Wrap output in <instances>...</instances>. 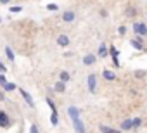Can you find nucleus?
Segmentation results:
<instances>
[{
  "instance_id": "nucleus-28",
  "label": "nucleus",
  "mask_w": 147,
  "mask_h": 133,
  "mask_svg": "<svg viewBox=\"0 0 147 133\" xmlns=\"http://www.w3.org/2000/svg\"><path fill=\"white\" fill-rule=\"evenodd\" d=\"M9 11H11V12H21L23 7H21V5H14V7H9Z\"/></svg>"
},
{
  "instance_id": "nucleus-20",
  "label": "nucleus",
  "mask_w": 147,
  "mask_h": 133,
  "mask_svg": "<svg viewBox=\"0 0 147 133\" xmlns=\"http://www.w3.org/2000/svg\"><path fill=\"white\" fill-rule=\"evenodd\" d=\"M131 121H133V126H131V131H133V130H138V128L142 126V118H131Z\"/></svg>"
},
{
  "instance_id": "nucleus-17",
  "label": "nucleus",
  "mask_w": 147,
  "mask_h": 133,
  "mask_svg": "<svg viewBox=\"0 0 147 133\" xmlns=\"http://www.w3.org/2000/svg\"><path fill=\"white\" fill-rule=\"evenodd\" d=\"M125 16H126V17H135V16H137V9L131 7V5H128V7L125 9Z\"/></svg>"
},
{
  "instance_id": "nucleus-15",
  "label": "nucleus",
  "mask_w": 147,
  "mask_h": 133,
  "mask_svg": "<svg viewBox=\"0 0 147 133\" xmlns=\"http://www.w3.org/2000/svg\"><path fill=\"white\" fill-rule=\"evenodd\" d=\"M100 133H123L121 130H114V128H111V126H106V124H100Z\"/></svg>"
},
{
  "instance_id": "nucleus-26",
  "label": "nucleus",
  "mask_w": 147,
  "mask_h": 133,
  "mask_svg": "<svg viewBox=\"0 0 147 133\" xmlns=\"http://www.w3.org/2000/svg\"><path fill=\"white\" fill-rule=\"evenodd\" d=\"M30 133H40V130H38V124H36V123H31V126H30Z\"/></svg>"
},
{
  "instance_id": "nucleus-27",
  "label": "nucleus",
  "mask_w": 147,
  "mask_h": 133,
  "mask_svg": "<svg viewBox=\"0 0 147 133\" xmlns=\"http://www.w3.org/2000/svg\"><path fill=\"white\" fill-rule=\"evenodd\" d=\"M5 83H7V76L4 73H0V87H4Z\"/></svg>"
},
{
  "instance_id": "nucleus-10",
  "label": "nucleus",
  "mask_w": 147,
  "mask_h": 133,
  "mask_svg": "<svg viewBox=\"0 0 147 133\" xmlns=\"http://www.w3.org/2000/svg\"><path fill=\"white\" fill-rule=\"evenodd\" d=\"M107 55H109V47L106 43H100L99 45V50H97V57L99 59H106Z\"/></svg>"
},
{
  "instance_id": "nucleus-31",
  "label": "nucleus",
  "mask_w": 147,
  "mask_h": 133,
  "mask_svg": "<svg viewBox=\"0 0 147 133\" xmlns=\"http://www.w3.org/2000/svg\"><path fill=\"white\" fill-rule=\"evenodd\" d=\"M0 73H4V75L7 73V68H5V64H4L2 60H0Z\"/></svg>"
},
{
  "instance_id": "nucleus-34",
  "label": "nucleus",
  "mask_w": 147,
  "mask_h": 133,
  "mask_svg": "<svg viewBox=\"0 0 147 133\" xmlns=\"http://www.w3.org/2000/svg\"><path fill=\"white\" fill-rule=\"evenodd\" d=\"M9 2H11V0H0V4H4V5H5V4H9Z\"/></svg>"
},
{
  "instance_id": "nucleus-22",
  "label": "nucleus",
  "mask_w": 147,
  "mask_h": 133,
  "mask_svg": "<svg viewBox=\"0 0 147 133\" xmlns=\"http://www.w3.org/2000/svg\"><path fill=\"white\" fill-rule=\"evenodd\" d=\"M109 55H111V57H118V55H119V50H118L114 45H111V47H109Z\"/></svg>"
},
{
  "instance_id": "nucleus-1",
  "label": "nucleus",
  "mask_w": 147,
  "mask_h": 133,
  "mask_svg": "<svg viewBox=\"0 0 147 133\" xmlns=\"http://www.w3.org/2000/svg\"><path fill=\"white\" fill-rule=\"evenodd\" d=\"M133 33L137 35V36H147V24L145 23H142V21H135L133 23Z\"/></svg>"
},
{
  "instance_id": "nucleus-33",
  "label": "nucleus",
  "mask_w": 147,
  "mask_h": 133,
  "mask_svg": "<svg viewBox=\"0 0 147 133\" xmlns=\"http://www.w3.org/2000/svg\"><path fill=\"white\" fill-rule=\"evenodd\" d=\"M100 16H102V17H107V11L102 9V11H100Z\"/></svg>"
},
{
  "instance_id": "nucleus-2",
  "label": "nucleus",
  "mask_w": 147,
  "mask_h": 133,
  "mask_svg": "<svg viewBox=\"0 0 147 133\" xmlns=\"http://www.w3.org/2000/svg\"><path fill=\"white\" fill-rule=\"evenodd\" d=\"M12 126V118L5 112V111H0V128L9 130Z\"/></svg>"
},
{
  "instance_id": "nucleus-19",
  "label": "nucleus",
  "mask_w": 147,
  "mask_h": 133,
  "mask_svg": "<svg viewBox=\"0 0 147 133\" xmlns=\"http://www.w3.org/2000/svg\"><path fill=\"white\" fill-rule=\"evenodd\" d=\"M50 124L52 126H57L59 124V112L57 111H52V114H50Z\"/></svg>"
},
{
  "instance_id": "nucleus-21",
  "label": "nucleus",
  "mask_w": 147,
  "mask_h": 133,
  "mask_svg": "<svg viewBox=\"0 0 147 133\" xmlns=\"http://www.w3.org/2000/svg\"><path fill=\"white\" fill-rule=\"evenodd\" d=\"M5 55H7V59H9L11 62H14V52H12L11 47H5Z\"/></svg>"
},
{
  "instance_id": "nucleus-7",
  "label": "nucleus",
  "mask_w": 147,
  "mask_h": 133,
  "mask_svg": "<svg viewBox=\"0 0 147 133\" xmlns=\"http://www.w3.org/2000/svg\"><path fill=\"white\" fill-rule=\"evenodd\" d=\"M57 45H59L61 48H66V47H69V36H67L66 33H61V35L57 36Z\"/></svg>"
},
{
  "instance_id": "nucleus-18",
  "label": "nucleus",
  "mask_w": 147,
  "mask_h": 133,
  "mask_svg": "<svg viewBox=\"0 0 147 133\" xmlns=\"http://www.w3.org/2000/svg\"><path fill=\"white\" fill-rule=\"evenodd\" d=\"M2 90H4V92H14V90H18V85H16V83H11V81H7V83L2 87Z\"/></svg>"
},
{
  "instance_id": "nucleus-9",
  "label": "nucleus",
  "mask_w": 147,
  "mask_h": 133,
  "mask_svg": "<svg viewBox=\"0 0 147 133\" xmlns=\"http://www.w3.org/2000/svg\"><path fill=\"white\" fill-rule=\"evenodd\" d=\"M75 17H76L75 11H64L62 16H61V19H62L64 23H73V21H75Z\"/></svg>"
},
{
  "instance_id": "nucleus-16",
  "label": "nucleus",
  "mask_w": 147,
  "mask_h": 133,
  "mask_svg": "<svg viewBox=\"0 0 147 133\" xmlns=\"http://www.w3.org/2000/svg\"><path fill=\"white\" fill-rule=\"evenodd\" d=\"M59 81H62V83L71 81V75H69L67 71H61V73H59Z\"/></svg>"
},
{
  "instance_id": "nucleus-12",
  "label": "nucleus",
  "mask_w": 147,
  "mask_h": 133,
  "mask_svg": "<svg viewBox=\"0 0 147 133\" xmlns=\"http://www.w3.org/2000/svg\"><path fill=\"white\" fill-rule=\"evenodd\" d=\"M131 126H133L131 118H126V119L121 121V131H131Z\"/></svg>"
},
{
  "instance_id": "nucleus-13",
  "label": "nucleus",
  "mask_w": 147,
  "mask_h": 133,
  "mask_svg": "<svg viewBox=\"0 0 147 133\" xmlns=\"http://www.w3.org/2000/svg\"><path fill=\"white\" fill-rule=\"evenodd\" d=\"M102 76H104V80H107V81H114V80H116V73L111 71V69H104V71H102Z\"/></svg>"
},
{
  "instance_id": "nucleus-14",
  "label": "nucleus",
  "mask_w": 147,
  "mask_h": 133,
  "mask_svg": "<svg viewBox=\"0 0 147 133\" xmlns=\"http://www.w3.org/2000/svg\"><path fill=\"white\" fill-rule=\"evenodd\" d=\"M54 92H57V93H64L66 92V83H62V81H55V85H54Z\"/></svg>"
},
{
  "instance_id": "nucleus-4",
  "label": "nucleus",
  "mask_w": 147,
  "mask_h": 133,
  "mask_svg": "<svg viewBox=\"0 0 147 133\" xmlns=\"http://www.w3.org/2000/svg\"><path fill=\"white\" fill-rule=\"evenodd\" d=\"M67 116L71 118V121L80 119V118H82V109H78V107H75V105H69V107H67Z\"/></svg>"
},
{
  "instance_id": "nucleus-24",
  "label": "nucleus",
  "mask_w": 147,
  "mask_h": 133,
  "mask_svg": "<svg viewBox=\"0 0 147 133\" xmlns=\"http://www.w3.org/2000/svg\"><path fill=\"white\" fill-rule=\"evenodd\" d=\"M45 102L49 104V107H50V111H57V107H55V104H54V100H52L50 97H47V99H45Z\"/></svg>"
},
{
  "instance_id": "nucleus-30",
  "label": "nucleus",
  "mask_w": 147,
  "mask_h": 133,
  "mask_svg": "<svg viewBox=\"0 0 147 133\" xmlns=\"http://www.w3.org/2000/svg\"><path fill=\"white\" fill-rule=\"evenodd\" d=\"M144 75H145V71H144V69H140V71H135V78H144Z\"/></svg>"
},
{
  "instance_id": "nucleus-11",
  "label": "nucleus",
  "mask_w": 147,
  "mask_h": 133,
  "mask_svg": "<svg viewBox=\"0 0 147 133\" xmlns=\"http://www.w3.org/2000/svg\"><path fill=\"white\" fill-rule=\"evenodd\" d=\"M97 62V55L95 54H87L85 57H83V64L85 66H94Z\"/></svg>"
},
{
  "instance_id": "nucleus-25",
  "label": "nucleus",
  "mask_w": 147,
  "mask_h": 133,
  "mask_svg": "<svg viewBox=\"0 0 147 133\" xmlns=\"http://www.w3.org/2000/svg\"><path fill=\"white\" fill-rule=\"evenodd\" d=\"M47 11H50V12H57V11H59V5H57V4H49V5H47Z\"/></svg>"
},
{
  "instance_id": "nucleus-3",
  "label": "nucleus",
  "mask_w": 147,
  "mask_h": 133,
  "mask_svg": "<svg viewBox=\"0 0 147 133\" xmlns=\"http://www.w3.org/2000/svg\"><path fill=\"white\" fill-rule=\"evenodd\" d=\"M87 85H88V92L90 93H97V75L90 73L87 78Z\"/></svg>"
},
{
  "instance_id": "nucleus-6",
  "label": "nucleus",
  "mask_w": 147,
  "mask_h": 133,
  "mask_svg": "<svg viewBox=\"0 0 147 133\" xmlns=\"http://www.w3.org/2000/svg\"><path fill=\"white\" fill-rule=\"evenodd\" d=\"M18 90H19V93L23 95V99L26 100V104H28L31 109H35V100H33V97H31V95H30V93H28L24 88H18Z\"/></svg>"
},
{
  "instance_id": "nucleus-23",
  "label": "nucleus",
  "mask_w": 147,
  "mask_h": 133,
  "mask_svg": "<svg viewBox=\"0 0 147 133\" xmlns=\"http://www.w3.org/2000/svg\"><path fill=\"white\" fill-rule=\"evenodd\" d=\"M126 31H128V30H126V26H125V24L118 26V35H119V36H125V35H126Z\"/></svg>"
},
{
  "instance_id": "nucleus-29",
  "label": "nucleus",
  "mask_w": 147,
  "mask_h": 133,
  "mask_svg": "<svg viewBox=\"0 0 147 133\" xmlns=\"http://www.w3.org/2000/svg\"><path fill=\"white\" fill-rule=\"evenodd\" d=\"M111 59H113V66H114V68H119V66H121V62H119L118 57H111Z\"/></svg>"
},
{
  "instance_id": "nucleus-8",
  "label": "nucleus",
  "mask_w": 147,
  "mask_h": 133,
  "mask_svg": "<svg viewBox=\"0 0 147 133\" xmlns=\"http://www.w3.org/2000/svg\"><path fill=\"white\" fill-rule=\"evenodd\" d=\"M73 128H75V131H76V133H87V128H85V124H83L82 118L73 121Z\"/></svg>"
},
{
  "instance_id": "nucleus-35",
  "label": "nucleus",
  "mask_w": 147,
  "mask_h": 133,
  "mask_svg": "<svg viewBox=\"0 0 147 133\" xmlns=\"http://www.w3.org/2000/svg\"><path fill=\"white\" fill-rule=\"evenodd\" d=\"M0 23H2V17H0Z\"/></svg>"
},
{
  "instance_id": "nucleus-32",
  "label": "nucleus",
  "mask_w": 147,
  "mask_h": 133,
  "mask_svg": "<svg viewBox=\"0 0 147 133\" xmlns=\"http://www.w3.org/2000/svg\"><path fill=\"white\" fill-rule=\"evenodd\" d=\"M4 100H5V92L0 90V102H4Z\"/></svg>"
},
{
  "instance_id": "nucleus-5",
  "label": "nucleus",
  "mask_w": 147,
  "mask_h": 133,
  "mask_svg": "<svg viewBox=\"0 0 147 133\" xmlns=\"http://www.w3.org/2000/svg\"><path fill=\"white\" fill-rule=\"evenodd\" d=\"M130 45L135 48V50H144V38L142 36H135L130 40Z\"/></svg>"
}]
</instances>
